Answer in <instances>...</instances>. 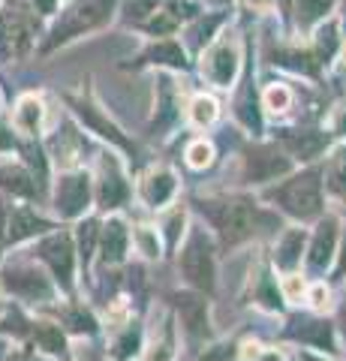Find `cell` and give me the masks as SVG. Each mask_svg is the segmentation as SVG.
<instances>
[{
	"instance_id": "cell-15",
	"label": "cell",
	"mask_w": 346,
	"mask_h": 361,
	"mask_svg": "<svg viewBox=\"0 0 346 361\" xmlns=\"http://www.w3.org/2000/svg\"><path fill=\"white\" fill-rule=\"evenodd\" d=\"M127 244H130V232H127V226L121 223V220H109L103 226V262L106 265H118L121 259L127 256Z\"/></svg>"
},
{
	"instance_id": "cell-35",
	"label": "cell",
	"mask_w": 346,
	"mask_h": 361,
	"mask_svg": "<svg viewBox=\"0 0 346 361\" xmlns=\"http://www.w3.org/2000/svg\"><path fill=\"white\" fill-rule=\"evenodd\" d=\"M139 247H142V253L144 256H160V244H157V238H154V235L148 232V229H142L139 232Z\"/></svg>"
},
{
	"instance_id": "cell-18",
	"label": "cell",
	"mask_w": 346,
	"mask_h": 361,
	"mask_svg": "<svg viewBox=\"0 0 346 361\" xmlns=\"http://www.w3.org/2000/svg\"><path fill=\"white\" fill-rule=\"evenodd\" d=\"M0 187L13 190L18 196H33L37 193V180L21 166H0Z\"/></svg>"
},
{
	"instance_id": "cell-14",
	"label": "cell",
	"mask_w": 346,
	"mask_h": 361,
	"mask_svg": "<svg viewBox=\"0 0 346 361\" xmlns=\"http://www.w3.org/2000/svg\"><path fill=\"white\" fill-rule=\"evenodd\" d=\"M172 196H175V175L169 169H157V172H151L142 180V199L148 202L151 208L166 205Z\"/></svg>"
},
{
	"instance_id": "cell-27",
	"label": "cell",
	"mask_w": 346,
	"mask_h": 361,
	"mask_svg": "<svg viewBox=\"0 0 346 361\" xmlns=\"http://www.w3.org/2000/svg\"><path fill=\"white\" fill-rule=\"evenodd\" d=\"M235 355H238V343L229 341V343H217V346L205 349V355L199 358V361H232Z\"/></svg>"
},
{
	"instance_id": "cell-31",
	"label": "cell",
	"mask_w": 346,
	"mask_h": 361,
	"mask_svg": "<svg viewBox=\"0 0 346 361\" xmlns=\"http://www.w3.org/2000/svg\"><path fill=\"white\" fill-rule=\"evenodd\" d=\"M220 25V16H214V18H208V21H199V25L193 27V30H190V37H193V42L196 45H202L208 37H211V33H214V27Z\"/></svg>"
},
{
	"instance_id": "cell-13",
	"label": "cell",
	"mask_w": 346,
	"mask_h": 361,
	"mask_svg": "<svg viewBox=\"0 0 346 361\" xmlns=\"http://www.w3.org/2000/svg\"><path fill=\"white\" fill-rule=\"evenodd\" d=\"M99 205L103 208H118L124 205L127 199V184H124V175L118 172L115 160H103V169H99Z\"/></svg>"
},
{
	"instance_id": "cell-25",
	"label": "cell",
	"mask_w": 346,
	"mask_h": 361,
	"mask_svg": "<svg viewBox=\"0 0 346 361\" xmlns=\"http://www.w3.org/2000/svg\"><path fill=\"white\" fill-rule=\"evenodd\" d=\"M295 9H298V25L310 27L331 9V0H295Z\"/></svg>"
},
{
	"instance_id": "cell-37",
	"label": "cell",
	"mask_w": 346,
	"mask_h": 361,
	"mask_svg": "<svg viewBox=\"0 0 346 361\" xmlns=\"http://www.w3.org/2000/svg\"><path fill=\"white\" fill-rule=\"evenodd\" d=\"M178 226H184V214H181V211H175V214H172L169 229H166V232H169V244H172V247L178 244V235H181V229H178Z\"/></svg>"
},
{
	"instance_id": "cell-12",
	"label": "cell",
	"mask_w": 346,
	"mask_h": 361,
	"mask_svg": "<svg viewBox=\"0 0 346 361\" xmlns=\"http://www.w3.org/2000/svg\"><path fill=\"white\" fill-rule=\"evenodd\" d=\"M334 247H338V217H326L314 235V244H310V256H307L310 268L314 271L328 268L334 259Z\"/></svg>"
},
{
	"instance_id": "cell-39",
	"label": "cell",
	"mask_w": 346,
	"mask_h": 361,
	"mask_svg": "<svg viewBox=\"0 0 346 361\" xmlns=\"http://www.w3.org/2000/svg\"><path fill=\"white\" fill-rule=\"evenodd\" d=\"M6 148H13V135H9L4 121H0V151H6Z\"/></svg>"
},
{
	"instance_id": "cell-40",
	"label": "cell",
	"mask_w": 346,
	"mask_h": 361,
	"mask_svg": "<svg viewBox=\"0 0 346 361\" xmlns=\"http://www.w3.org/2000/svg\"><path fill=\"white\" fill-rule=\"evenodd\" d=\"M314 304H316L319 310H322V307H326V304H328V292L322 289V286H316V289H314Z\"/></svg>"
},
{
	"instance_id": "cell-1",
	"label": "cell",
	"mask_w": 346,
	"mask_h": 361,
	"mask_svg": "<svg viewBox=\"0 0 346 361\" xmlns=\"http://www.w3.org/2000/svg\"><path fill=\"white\" fill-rule=\"evenodd\" d=\"M199 211L205 214V220L214 226L220 235V244L232 250L244 241H250L253 235L262 229H271L274 217L265 214L250 196H217V199H202Z\"/></svg>"
},
{
	"instance_id": "cell-9",
	"label": "cell",
	"mask_w": 346,
	"mask_h": 361,
	"mask_svg": "<svg viewBox=\"0 0 346 361\" xmlns=\"http://www.w3.org/2000/svg\"><path fill=\"white\" fill-rule=\"evenodd\" d=\"M286 337H292L298 343L316 346V349H328V353H338L334 346V331L326 319H314V316H298V319L289 322Z\"/></svg>"
},
{
	"instance_id": "cell-38",
	"label": "cell",
	"mask_w": 346,
	"mask_h": 361,
	"mask_svg": "<svg viewBox=\"0 0 346 361\" xmlns=\"http://www.w3.org/2000/svg\"><path fill=\"white\" fill-rule=\"evenodd\" d=\"M256 361H283V355L277 349H262V353H256Z\"/></svg>"
},
{
	"instance_id": "cell-32",
	"label": "cell",
	"mask_w": 346,
	"mask_h": 361,
	"mask_svg": "<svg viewBox=\"0 0 346 361\" xmlns=\"http://www.w3.org/2000/svg\"><path fill=\"white\" fill-rule=\"evenodd\" d=\"M66 319L73 322L75 331H94V319H91V316H87V310H82V307L70 310V313H66Z\"/></svg>"
},
{
	"instance_id": "cell-3",
	"label": "cell",
	"mask_w": 346,
	"mask_h": 361,
	"mask_svg": "<svg viewBox=\"0 0 346 361\" xmlns=\"http://www.w3.org/2000/svg\"><path fill=\"white\" fill-rule=\"evenodd\" d=\"M178 265H181V274L184 280L193 289L199 292H214V283H217V259H214V247L211 241L205 238L202 229H193L190 232V238L181 250V259H178Z\"/></svg>"
},
{
	"instance_id": "cell-21",
	"label": "cell",
	"mask_w": 346,
	"mask_h": 361,
	"mask_svg": "<svg viewBox=\"0 0 346 361\" xmlns=\"http://www.w3.org/2000/svg\"><path fill=\"white\" fill-rule=\"evenodd\" d=\"M33 334H37V343L46 349V353H51V355H63L66 343H63V334H61L58 325H51V322H37Z\"/></svg>"
},
{
	"instance_id": "cell-6",
	"label": "cell",
	"mask_w": 346,
	"mask_h": 361,
	"mask_svg": "<svg viewBox=\"0 0 346 361\" xmlns=\"http://www.w3.org/2000/svg\"><path fill=\"white\" fill-rule=\"evenodd\" d=\"M87 199H91V184L82 172L75 175H63L58 180V193H54V208L61 211V217H79L87 208Z\"/></svg>"
},
{
	"instance_id": "cell-26",
	"label": "cell",
	"mask_w": 346,
	"mask_h": 361,
	"mask_svg": "<svg viewBox=\"0 0 346 361\" xmlns=\"http://www.w3.org/2000/svg\"><path fill=\"white\" fill-rule=\"evenodd\" d=\"M214 118H217V103L208 99V97H199L193 103V121L199 123V127H205V123H211Z\"/></svg>"
},
{
	"instance_id": "cell-2",
	"label": "cell",
	"mask_w": 346,
	"mask_h": 361,
	"mask_svg": "<svg viewBox=\"0 0 346 361\" xmlns=\"http://www.w3.org/2000/svg\"><path fill=\"white\" fill-rule=\"evenodd\" d=\"M319 169H307L292 180L271 187L265 193L268 202H274L277 208H283L289 217L295 220H314L322 214V180Z\"/></svg>"
},
{
	"instance_id": "cell-10",
	"label": "cell",
	"mask_w": 346,
	"mask_h": 361,
	"mask_svg": "<svg viewBox=\"0 0 346 361\" xmlns=\"http://www.w3.org/2000/svg\"><path fill=\"white\" fill-rule=\"evenodd\" d=\"M4 283H6L9 292H16V295H21V298H51L49 280L42 277L37 268H27V265L6 268Z\"/></svg>"
},
{
	"instance_id": "cell-33",
	"label": "cell",
	"mask_w": 346,
	"mask_h": 361,
	"mask_svg": "<svg viewBox=\"0 0 346 361\" xmlns=\"http://www.w3.org/2000/svg\"><path fill=\"white\" fill-rule=\"evenodd\" d=\"M265 99H268V109L283 111V109L289 106V90H286V87H271V90L265 94Z\"/></svg>"
},
{
	"instance_id": "cell-30",
	"label": "cell",
	"mask_w": 346,
	"mask_h": 361,
	"mask_svg": "<svg viewBox=\"0 0 346 361\" xmlns=\"http://www.w3.org/2000/svg\"><path fill=\"white\" fill-rule=\"evenodd\" d=\"M94 238H97V223H85V226H82V232H79V241H82V259H85V265H87V259H91Z\"/></svg>"
},
{
	"instance_id": "cell-5",
	"label": "cell",
	"mask_w": 346,
	"mask_h": 361,
	"mask_svg": "<svg viewBox=\"0 0 346 361\" xmlns=\"http://www.w3.org/2000/svg\"><path fill=\"white\" fill-rule=\"evenodd\" d=\"M175 307H178L181 322H184L187 337H193V341H205V337H211L205 295H199V292H178V295H175Z\"/></svg>"
},
{
	"instance_id": "cell-42",
	"label": "cell",
	"mask_w": 346,
	"mask_h": 361,
	"mask_svg": "<svg viewBox=\"0 0 346 361\" xmlns=\"http://www.w3.org/2000/svg\"><path fill=\"white\" fill-rule=\"evenodd\" d=\"M298 361H322V358H316V355H310V353H301V358Z\"/></svg>"
},
{
	"instance_id": "cell-11",
	"label": "cell",
	"mask_w": 346,
	"mask_h": 361,
	"mask_svg": "<svg viewBox=\"0 0 346 361\" xmlns=\"http://www.w3.org/2000/svg\"><path fill=\"white\" fill-rule=\"evenodd\" d=\"M202 70L208 73V78L217 87H226L232 78H235V70H238V51H235V45H229V42L214 45V49L205 54Z\"/></svg>"
},
{
	"instance_id": "cell-44",
	"label": "cell",
	"mask_w": 346,
	"mask_h": 361,
	"mask_svg": "<svg viewBox=\"0 0 346 361\" xmlns=\"http://www.w3.org/2000/svg\"><path fill=\"white\" fill-rule=\"evenodd\" d=\"M13 361H33V358H30V355H16Z\"/></svg>"
},
{
	"instance_id": "cell-28",
	"label": "cell",
	"mask_w": 346,
	"mask_h": 361,
	"mask_svg": "<svg viewBox=\"0 0 346 361\" xmlns=\"http://www.w3.org/2000/svg\"><path fill=\"white\" fill-rule=\"evenodd\" d=\"M211 145L208 142H193L190 145V151H187V160H190V166H196V169H202V166H208L211 163Z\"/></svg>"
},
{
	"instance_id": "cell-8",
	"label": "cell",
	"mask_w": 346,
	"mask_h": 361,
	"mask_svg": "<svg viewBox=\"0 0 346 361\" xmlns=\"http://www.w3.org/2000/svg\"><path fill=\"white\" fill-rule=\"evenodd\" d=\"M244 172H247L250 180L262 184V180H274L289 172V160L274 151V148H253L247 157H244Z\"/></svg>"
},
{
	"instance_id": "cell-7",
	"label": "cell",
	"mask_w": 346,
	"mask_h": 361,
	"mask_svg": "<svg viewBox=\"0 0 346 361\" xmlns=\"http://www.w3.org/2000/svg\"><path fill=\"white\" fill-rule=\"evenodd\" d=\"M37 253L42 262L51 265L54 277L61 280V286L70 289L73 286V241H70V235H51V238H46L37 247Z\"/></svg>"
},
{
	"instance_id": "cell-22",
	"label": "cell",
	"mask_w": 346,
	"mask_h": 361,
	"mask_svg": "<svg viewBox=\"0 0 346 361\" xmlns=\"http://www.w3.org/2000/svg\"><path fill=\"white\" fill-rule=\"evenodd\" d=\"M144 61H151V63H169V66H184V51H181V45L172 42V39H166V42H157L154 49L144 54Z\"/></svg>"
},
{
	"instance_id": "cell-16",
	"label": "cell",
	"mask_w": 346,
	"mask_h": 361,
	"mask_svg": "<svg viewBox=\"0 0 346 361\" xmlns=\"http://www.w3.org/2000/svg\"><path fill=\"white\" fill-rule=\"evenodd\" d=\"M301 250H304V232H301V229H289V232L280 235V241H277L274 262L280 265L283 271H292L301 262Z\"/></svg>"
},
{
	"instance_id": "cell-24",
	"label": "cell",
	"mask_w": 346,
	"mask_h": 361,
	"mask_svg": "<svg viewBox=\"0 0 346 361\" xmlns=\"http://www.w3.org/2000/svg\"><path fill=\"white\" fill-rule=\"evenodd\" d=\"M328 139H322L316 133H304V135H286V145L292 148L295 154H301V160H310V157H316L322 148H326Z\"/></svg>"
},
{
	"instance_id": "cell-17",
	"label": "cell",
	"mask_w": 346,
	"mask_h": 361,
	"mask_svg": "<svg viewBox=\"0 0 346 361\" xmlns=\"http://www.w3.org/2000/svg\"><path fill=\"white\" fill-rule=\"evenodd\" d=\"M75 111H79L82 121H85L91 130H99V135H106V139H111L115 145H121V148H130V142L118 133L115 123H109V121H106L103 115H99V111H97L94 106H87V103H75Z\"/></svg>"
},
{
	"instance_id": "cell-45",
	"label": "cell",
	"mask_w": 346,
	"mask_h": 361,
	"mask_svg": "<svg viewBox=\"0 0 346 361\" xmlns=\"http://www.w3.org/2000/svg\"><path fill=\"white\" fill-rule=\"evenodd\" d=\"M343 319H346V310H343Z\"/></svg>"
},
{
	"instance_id": "cell-43",
	"label": "cell",
	"mask_w": 346,
	"mask_h": 361,
	"mask_svg": "<svg viewBox=\"0 0 346 361\" xmlns=\"http://www.w3.org/2000/svg\"><path fill=\"white\" fill-rule=\"evenodd\" d=\"M250 4H253V6H268L271 0H250Z\"/></svg>"
},
{
	"instance_id": "cell-19",
	"label": "cell",
	"mask_w": 346,
	"mask_h": 361,
	"mask_svg": "<svg viewBox=\"0 0 346 361\" xmlns=\"http://www.w3.org/2000/svg\"><path fill=\"white\" fill-rule=\"evenodd\" d=\"M42 229H49V223H42L37 214H30V211H16L13 217H9V238L13 241H21L33 232H42Z\"/></svg>"
},
{
	"instance_id": "cell-23",
	"label": "cell",
	"mask_w": 346,
	"mask_h": 361,
	"mask_svg": "<svg viewBox=\"0 0 346 361\" xmlns=\"http://www.w3.org/2000/svg\"><path fill=\"white\" fill-rule=\"evenodd\" d=\"M326 184L338 199H346V151H340L326 169Z\"/></svg>"
},
{
	"instance_id": "cell-29",
	"label": "cell",
	"mask_w": 346,
	"mask_h": 361,
	"mask_svg": "<svg viewBox=\"0 0 346 361\" xmlns=\"http://www.w3.org/2000/svg\"><path fill=\"white\" fill-rule=\"evenodd\" d=\"M154 6H157V0H130V4H127V18L139 21L148 13H154Z\"/></svg>"
},
{
	"instance_id": "cell-4",
	"label": "cell",
	"mask_w": 346,
	"mask_h": 361,
	"mask_svg": "<svg viewBox=\"0 0 346 361\" xmlns=\"http://www.w3.org/2000/svg\"><path fill=\"white\" fill-rule=\"evenodd\" d=\"M111 6H115V0H75V4L63 13V18L58 21V27L51 30L49 49H54L58 42L79 37L85 30L99 27L111 16Z\"/></svg>"
},
{
	"instance_id": "cell-20",
	"label": "cell",
	"mask_w": 346,
	"mask_h": 361,
	"mask_svg": "<svg viewBox=\"0 0 346 361\" xmlns=\"http://www.w3.org/2000/svg\"><path fill=\"white\" fill-rule=\"evenodd\" d=\"M39 121H42V103L37 97H25L18 103V111H16V127L21 133H37Z\"/></svg>"
},
{
	"instance_id": "cell-41",
	"label": "cell",
	"mask_w": 346,
	"mask_h": 361,
	"mask_svg": "<svg viewBox=\"0 0 346 361\" xmlns=\"http://www.w3.org/2000/svg\"><path fill=\"white\" fill-rule=\"evenodd\" d=\"M338 277H346V235H343V247H340V262H338Z\"/></svg>"
},
{
	"instance_id": "cell-34",
	"label": "cell",
	"mask_w": 346,
	"mask_h": 361,
	"mask_svg": "<svg viewBox=\"0 0 346 361\" xmlns=\"http://www.w3.org/2000/svg\"><path fill=\"white\" fill-rule=\"evenodd\" d=\"M136 346H139V329H130L124 341L118 343L115 353H118V358H130L132 353H136Z\"/></svg>"
},
{
	"instance_id": "cell-36",
	"label": "cell",
	"mask_w": 346,
	"mask_h": 361,
	"mask_svg": "<svg viewBox=\"0 0 346 361\" xmlns=\"http://www.w3.org/2000/svg\"><path fill=\"white\" fill-rule=\"evenodd\" d=\"M286 295L292 298V301L304 295V280H301L298 274H289V277H286Z\"/></svg>"
}]
</instances>
